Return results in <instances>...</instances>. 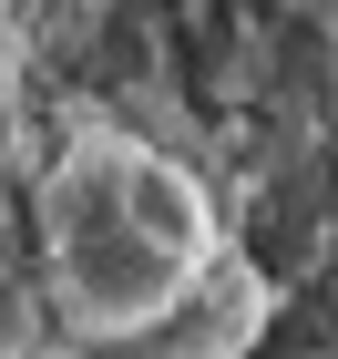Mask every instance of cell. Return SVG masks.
Returning a JSON list of instances; mask_svg holds the SVG:
<instances>
[{"instance_id":"1","label":"cell","mask_w":338,"mask_h":359,"mask_svg":"<svg viewBox=\"0 0 338 359\" xmlns=\"http://www.w3.org/2000/svg\"><path fill=\"white\" fill-rule=\"evenodd\" d=\"M21 247L62 359H236L267 318L216 185L134 123H72L31 165Z\"/></svg>"}]
</instances>
